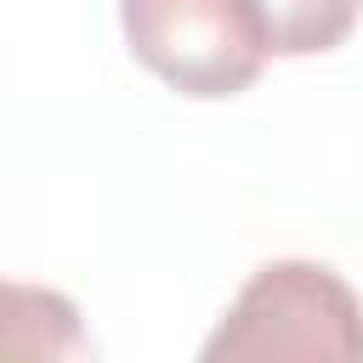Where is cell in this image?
<instances>
[{
    "instance_id": "obj_2",
    "label": "cell",
    "mask_w": 363,
    "mask_h": 363,
    "mask_svg": "<svg viewBox=\"0 0 363 363\" xmlns=\"http://www.w3.org/2000/svg\"><path fill=\"white\" fill-rule=\"evenodd\" d=\"M119 28L130 57L193 102L250 91L272 57L255 0H119Z\"/></svg>"
},
{
    "instance_id": "obj_3",
    "label": "cell",
    "mask_w": 363,
    "mask_h": 363,
    "mask_svg": "<svg viewBox=\"0 0 363 363\" xmlns=\"http://www.w3.org/2000/svg\"><path fill=\"white\" fill-rule=\"evenodd\" d=\"M272 34V57H323L346 45L363 0H255Z\"/></svg>"
},
{
    "instance_id": "obj_1",
    "label": "cell",
    "mask_w": 363,
    "mask_h": 363,
    "mask_svg": "<svg viewBox=\"0 0 363 363\" xmlns=\"http://www.w3.org/2000/svg\"><path fill=\"white\" fill-rule=\"evenodd\" d=\"M210 363H363V301L323 261H267L204 340Z\"/></svg>"
}]
</instances>
